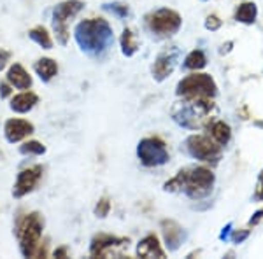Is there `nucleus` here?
I'll list each match as a JSON object with an SVG mask.
<instances>
[{
	"mask_svg": "<svg viewBox=\"0 0 263 259\" xmlns=\"http://www.w3.org/2000/svg\"><path fill=\"white\" fill-rule=\"evenodd\" d=\"M74 37L84 53L95 54V56L105 53L114 42L111 25L102 18L84 19L81 23H78L74 30Z\"/></svg>",
	"mask_w": 263,
	"mask_h": 259,
	"instance_id": "f257e3e1",
	"label": "nucleus"
},
{
	"mask_svg": "<svg viewBox=\"0 0 263 259\" xmlns=\"http://www.w3.org/2000/svg\"><path fill=\"white\" fill-rule=\"evenodd\" d=\"M214 186V173L205 167H192L181 170L174 179L165 182V191H181V193L188 194L190 198L198 200L203 198L213 191Z\"/></svg>",
	"mask_w": 263,
	"mask_h": 259,
	"instance_id": "f03ea898",
	"label": "nucleus"
},
{
	"mask_svg": "<svg viewBox=\"0 0 263 259\" xmlns=\"http://www.w3.org/2000/svg\"><path fill=\"white\" fill-rule=\"evenodd\" d=\"M211 109H213V104L209 98H184L174 105L172 117L182 128L197 130L209 117Z\"/></svg>",
	"mask_w": 263,
	"mask_h": 259,
	"instance_id": "7ed1b4c3",
	"label": "nucleus"
},
{
	"mask_svg": "<svg viewBox=\"0 0 263 259\" xmlns=\"http://www.w3.org/2000/svg\"><path fill=\"white\" fill-rule=\"evenodd\" d=\"M42 228H44V221H42L41 214H37V212H32V214L25 215L20 221L18 238L21 254L25 257H37V250L41 247Z\"/></svg>",
	"mask_w": 263,
	"mask_h": 259,
	"instance_id": "20e7f679",
	"label": "nucleus"
},
{
	"mask_svg": "<svg viewBox=\"0 0 263 259\" xmlns=\"http://www.w3.org/2000/svg\"><path fill=\"white\" fill-rule=\"evenodd\" d=\"M176 93L182 98H213L218 93V88L211 75L192 74L177 84Z\"/></svg>",
	"mask_w": 263,
	"mask_h": 259,
	"instance_id": "39448f33",
	"label": "nucleus"
},
{
	"mask_svg": "<svg viewBox=\"0 0 263 259\" xmlns=\"http://www.w3.org/2000/svg\"><path fill=\"white\" fill-rule=\"evenodd\" d=\"M84 4L81 0H65L60 2L53 11V30L57 35V41L62 46L67 44L69 41V23L72 18L79 14L83 11Z\"/></svg>",
	"mask_w": 263,
	"mask_h": 259,
	"instance_id": "423d86ee",
	"label": "nucleus"
},
{
	"mask_svg": "<svg viewBox=\"0 0 263 259\" xmlns=\"http://www.w3.org/2000/svg\"><path fill=\"white\" fill-rule=\"evenodd\" d=\"M137 156L144 167H162L168 161V151L158 137L142 138L137 146Z\"/></svg>",
	"mask_w": 263,
	"mask_h": 259,
	"instance_id": "0eeeda50",
	"label": "nucleus"
},
{
	"mask_svg": "<svg viewBox=\"0 0 263 259\" xmlns=\"http://www.w3.org/2000/svg\"><path fill=\"white\" fill-rule=\"evenodd\" d=\"M146 23L151 32L158 35H172L181 28V16L179 12L172 9H158L146 16Z\"/></svg>",
	"mask_w": 263,
	"mask_h": 259,
	"instance_id": "6e6552de",
	"label": "nucleus"
},
{
	"mask_svg": "<svg viewBox=\"0 0 263 259\" xmlns=\"http://www.w3.org/2000/svg\"><path fill=\"white\" fill-rule=\"evenodd\" d=\"M130 240L111 235H99L91 240L90 254L93 257H121L128 249Z\"/></svg>",
	"mask_w": 263,
	"mask_h": 259,
	"instance_id": "1a4fd4ad",
	"label": "nucleus"
},
{
	"mask_svg": "<svg viewBox=\"0 0 263 259\" xmlns=\"http://www.w3.org/2000/svg\"><path fill=\"white\" fill-rule=\"evenodd\" d=\"M186 146H188V151L193 158L207 161V163L218 161L219 156H221V146L216 140L202 137V135H192L186 140Z\"/></svg>",
	"mask_w": 263,
	"mask_h": 259,
	"instance_id": "9d476101",
	"label": "nucleus"
},
{
	"mask_svg": "<svg viewBox=\"0 0 263 259\" xmlns=\"http://www.w3.org/2000/svg\"><path fill=\"white\" fill-rule=\"evenodd\" d=\"M42 177V167L35 165V167L25 168L18 173V179H16L14 189H12V196L14 198H23L25 194L32 193L37 188Z\"/></svg>",
	"mask_w": 263,
	"mask_h": 259,
	"instance_id": "9b49d317",
	"label": "nucleus"
},
{
	"mask_svg": "<svg viewBox=\"0 0 263 259\" xmlns=\"http://www.w3.org/2000/svg\"><path fill=\"white\" fill-rule=\"evenodd\" d=\"M177 60H179V49H168L163 51L162 54H158L155 65H153V77H155V81L162 83V81L167 79L176 69Z\"/></svg>",
	"mask_w": 263,
	"mask_h": 259,
	"instance_id": "f8f14e48",
	"label": "nucleus"
},
{
	"mask_svg": "<svg viewBox=\"0 0 263 259\" xmlns=\"http://www.w3.org/2000/svg\"><path fill=\"white\" fill-rule=\"evenodd\" d=\"M162 233L165 238V245H167V249L171 250V252H176L186 238L184 229H182L176 221H171V219L162 221Z\"/></svg>",
	"mask_w": 263,
	"mask_h": 259,
	"instance_id": "ddd939ff",
	"label": "nucleus"
},
{
	"mask_svg": "<svg viewBox=\"0 0 263 259\" xmlns=\"http://www.w3.org/2000/svg\"><path fill=\"white\" fill-rule=\"evenodd\" d=\"M33 133V125L25 119H9L4 125V135H6L7 142L16 144L25 137Z\"/></svg>",
	"mask_w": 263,
	"mask_h": 259,
	"instance_id": "4468645a",
	"label": "nucleus"
},
{
	"mask_svg": "<svg viewBox=\"0 0 263 259\" xmlns=\"http://www.w3.org/2000/svg\"><path fill=\"white\" fill-rule=\"evenodd\" d=\"M7 83H9L12 88H16V90H28V88L32 86V77L20 63H14V65H11L9 70H7Z\"/></svg>",
	"mask_w": 263,
	"mask_h": 259,
	"instance_id": "2eb2a0df",
	"label": "nucleus"
},
{
	"mask_svg": "<svg viewBox=\"0 0 263 259\" xmlns=\"http://www.w3.org/2000/svg\"><path fill=\"white\" fill-rule=\"evenodd\" d=\"M137 256L141 257H165V252L160 245L158 238L155 235H147L139 242L137 245Z\"/></svg>",
	"mask_w": 263,
	"mask_h": 259,
	"instance_id": "dca6fc26",
	"label": "nucleus"
},
{
	"mask_svg": "<svg viewBox=\"0 0 263 259\" xmlns=\"http://www.w3.org/2000/svg\"><path fill=\"white\" fill-rule=\"evenodd\" d=\"M37 102H39V96H37L35 93L23 91L11 100V109L14 110V112L25 114V112H28V110H32L33 107H35Z\"/></svg>",
	"mask_w": 263,
	"mask_h": 259,
	"instance_id": "f3484780",
	"label": "nucleus"
},
{
	"mask_svg": "<svg viewBox=\"0 0 263 259\" xmlns=\"http://www.w3.org/2000/svg\"><path fill=\"white\" fill-rule=\"evenodd\" d=\"M33 69H35L37 75L41 77V81H44V83H49L51 79L57 75L58 72V65L54 60H51V58H41L39 62L33 65Z\"/></svg>",
	"mask_w": 263,
	"mask_h": 259,
	"instance_id": "a211bd4d",
	"label": "nucleus"
},
{
	"mask_svg": "<svg viewBox=\"0 0 263 259\" xmlns=\"http://www.w3.org/2000/svg\"><path fill=\"white\" fill-rule=\"evenodd\" d=\"M256 16H258V7L254 2L240 4L239 9L235 11V19L244 25H253L254 19H256Z\"/></svg>",
	"mask_w": 263,
	"mask_h": 259,
	"instance_id": "6ab92c4d",
	"label": "nucleus"
},
{
	"mask_svg": "<svg viewBox=\"0 0 263 259\" xmlns=\"http://www.w3.org/2000/svg\"><path fill=\"white\" fill-rule=\"evenodd\" d=\"M211 135H213V138L219 146H227L232 138V130L224 121H216L214 125L211 126Z\"/></svg>",
	"mask_w": 263,
	"mask_h": 259,
	"instance_id": "aec40b11",
	"label": "nucleus"
},
{
	"mask_svg": "<svg viewBox=\"0 0 263 259\" xmlns=\"http://www.w3.org/2000/svg\"><path fill=\"white\" fill-rule=\"evenodd\" d=\"M139 49V42H137V37L135 33L130 30V28H125L123 30V35H121V51L125 56H134Z\"/></svg>",
	"mask_w": 263,
	"mask_h": 259,
	"instance_id": "412c9836",
	"label": "nucleus"
},
{
	"mask_svg": "<svg viewBox=\"0 0 263 259\" xmlns=\"http://www.w3.org/2000/svg\"><path fill=\"white\" fill-rule=\"evenodd\" d=\"M182 65H184V69H190V70H202L203 67L207 65V58H205V54H203V51L195 49L184 58Z\"/></svg>",
	"mask_w": 263,
	"mask_h": 259,
	"instance_id": "4be33fe9",
	"label": "nucleus"
},
{
	"mask_svg": "<svg viewBox=\"0 0 263 259\" xmlns=\"http://www.w3.org/2000/svg\"><path fill=\"white\" fill-rule=\"evenodd\" d=\"M28 37L35 42V44H39L42 49H51L53 48V41H51L48 30H46L44 27H35L32 28L30 32H28Z\"/></svg>",
	"mask_w": 263,
	"mask_h": 259,
	"instance_id": "5701e85b",
	"label": "nucleus"
},
{
	"mask_svg": "<svg viewBox=\"0 0 263 259\" xmlns=\"http://www.w3.org/2000/svg\"><path fill=\"white\" fill-rule=\"evenodd\" d=\"M20 152L21 154H33V156H41L46 152V147L42 146L41 142L37 140H30V142H25L23 146L20 147Z\"/></svg>",
	"mask_w": 263,
	"mask_h": 259,
	"instance_id": "b1692460",
	"label": "nucleus"
},
{
	"mask_svg": "<svg viewBox=\"0 0 263 259\" xmlns=\"http://www.w3.org/2000/svg\"><path fill=\"white\" fill-rule=\"evenodd\" d=\"M104 9L111 11L112 14H116L118 18H126L130 14V7L126 4L121 2H114V4H104Z\"/></svg>",
	"mask_w": 263,
	"mask_h": 259,
	"instance_id": "393cba45",
	"label": "nucleus"
},
{
	"mask_svg": "<svg viewBox=\"0 0 263 259\" xmlns=\"http://www.w3.org/2000/svg\"><path fill=\"white\" fill-rule=\"evenodd\" d=\"M109 212H111V202H109L107 198H102L95 207V214L99 215V217H107Z\"/></svg>",
	"mask_w": 263,
	"mask_h": 259,
	"instance_id": "a878e982",
	"label": "nucleus"
},
{
	"mask_svg": "<svg viewBox=\"0 0 263 259\" xmlns=\"http://www.w3.org/2000/svg\"><path fill=\"white\" fill-rule=\"evenodd\" d=\"M221 27V19L218 18V16H207V19H205V28L207 30H211V32H216L218 28Z\"/></svg>",
	"mask_w": 263,
	"mask_h": 259,
	"instance_id": "bb28decb",
	"label": "nucleus"
},
{
	"mask_svg": "<svg viewBox=\"0 0 263 259\" xmlns=\"http://www.w3.org/2000/svg\"><path fill=\"white\" fill-rule=\"evenodd\" d=\"M248 236H249V229H240V231H235L232 235V242L233 244H242Z\"/></svg>",
	"mask_w": 263,
	"mask_h": 259,
	"instance_id": "cd10ccee",
	"label": "nucleus"
},
{
	"mask_svg": "<svg viewBox=\"0 0 263 259\" xmlns=\"http://www.w3.org/2000/svg\"><path fill=\"white\" fill-rule=\"evenodd\" d=\"M11 58V53L6 49H0V72H2L4 69L7 67V62H9Z\"/></svg>",
	"mask_w": 263,
	"mask_h": 259,
	"instance_id": "c85d7f7f",
	"label": "nucleus"
},
{
	"mask_svg": "<svg viewBox=\"0 0 263 259\" xmlns=\"http://www.w3.org/2000/svg\"><path fill=\"white\" fill-rule=\"evenodd\" d=\"M254 200H258V202H261V200H263V172L260 173V179H258L256 193H254Z\"/></svg>",
	"mask_w": 263,
	"mask_h": 259,
	"instance_id": "c756f323",
	"label": "nucleus"
},
{
	"mask_svg": "<svg viewBox=\"0 0 263 259\" xmlns=\"http://www.w3.org/2000/svg\"><path fill=\"white\" fill-rule=\"evenodd\" d=\"M232 223H228L227 226L223 228V231H221V235H219V240L221 242H227L228 238H230V233H232Z\"/></svg>",
	"mask_w": 263,
	"mask_h": 259,
	"instance_id": "7c9ffc66",
	"label": "nucleus"
},
{
	"mask_svg": "<svg viewBox=\"0 0 263 259\" xmlns=\"http://www.w3.org/2000/svg\"><path fill=\"white\" fill-rule=\"evenodd\" d=\"M263 219V209L261 210H258V212H254V215L251 219H249V226H256L258 223Z\"/></svg>",
	"mask_w": 263,
	"mask_h": 259,
	"instance_id": "2f4dec72",
	"label": "nucleus"
},
{
	"mask_svg": "<svg viewBox=\"0 0 263 259\" xmlns=\"http://www.w3.org/2000/svg\"><path fill=\"white\" fill-rule=\"evenodd\" d=\"M9 95H11V84L2 83V84H0V96H2V98H6V96H9Z\"/></svg>",
	"mask_w": 263,
	"mask_h": 259,
	"instance_id": "473e14b6",
	"label": "nucleus"
},
{
	"mask_svg": "<svg viewBox=\"0 0 263 259\" xmlns=\"http://www.w3.org/2000/svg\"><path fill=\"white\" fill-rule=\"evenodd\" d=\"M54 257H67V249L65 247L57 249V250H54Z\"/></svg>",
	"mask_w": 263,
	"mask_h": 259,
	"instance_id": "72a5a7b5",
	"label": "nucleus"
}]
</instances>
